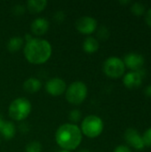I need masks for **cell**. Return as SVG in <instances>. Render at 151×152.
<instances>
[{
	"mask_svg": "<svg viewBox=\"0 0 151 152\" xmlns=\"http://www.w3.org/2000/svg\"><path fill=\"white\" fill-rule=\"evenodd\" d=\"M23 53L29 63L40 65L45 63L51 58L53 47L48 40L41 37H33L30 41L25 43Z\"/></svg>",
	"mask_w": 151,
	"mask_h": 152,
	"instance_id": "obj_1",
	"label": "cell"
},
{
	"mask_svg": "<svg viewBox=\"0 0 151 152\" xmlns=\"http://www.w3.org/2000/svg\"><path fill=\"white\" fill-rule=\"evenodd\" d=\"M83 140V134L77 125L65 123L60 126L55 132V142L64 151L77 150Z\"/></svg>",
	"mask_w": 151,
	"mask_h": 152,
	"instance_id": "obj_2",
	"label": "cell"
},
{
	"mask_svg": "<svg viewBox=\"0 0 151 152\" xmlns=\"http://www.w3.org/2000/svg\"><path fill=\"white\" fill-rule=\"evenodd\" d=\"M32 104L26 97L14 99L8 107L9 117L14 121H23L31 113Z\"/></svg>",
	"mask_w": 151,
	"mask_h": 152,
	"instance_id": "obj_3",
	"label": "cell"
},
{
	"mask_svg": "<svg viewBox=\"0 0 151 152\" xmlns=\"http://www.w3.org/2000/svg\"><path fill=\"white\" fill-rule=\"evenodd\" d=\"M104 129L103 120L96 115H88L82 121L80 130L82 134L90 139L99 137Z\"/></svg>",
	"mask_w": 151,
	"mask_h": 152,
	"instance_id": "obj_4",
	"label": "cell"
},
{
	"mask_svg": "<svg viewBox=\"0 0 151 152\" xmlns=\"http://www.w3.org/2000/svg\"><path fill=\"white\" fill-rule=\"evenodd\" d=\"M88 94V88L85 83L82 81H75L71 83L65 91V98L67 102L72 105H79L85 102Z\"/></svg>",
	"mask_w": 151,
	"mask_h": 152,
	"instance_id": "obj_5",
	"label": "cell"
},
{
	"mask_svg": "<svg viewBox=\"0 0 151 152\" xmlns=\"http://www.w3.org/2000/svg\"><path fill=\"white\" fill-rule=\"evenodd\" d=\"M102 69L108 77L117 79L125 75V66L122 59L117 56H110L103 62Z\"/></svg>",
	"mask_w": 151,
	"mask_h": 152,
	"instance_id": "obj_6",
	"label": "cell"
},
{
	"mask_svg": "<svg viewBox=\"0 0 151 152\" xmlns=\"http://www.w3.org/2000/svg\"><path fill=\"white\" fill-rule=\"evenodd\" d=\"M76 28L84 35H91L98 28V22L95 18L85 15L77 19L76 21Z\"/></svg>",
	"mask_w": 151,
	"mask_h": 152,
	"instance_id": "obj_7",
	"label": "cell"
},
{
	"mask_svg": "<svg viewBox=\"0 0 151 152\" xmlns=\"http://www.w3.org/2000/svg\"><path fill=\"white\" fill-rule=\"evenodd\" d=\"M67 86H68L66 82L62 78L58 77L48 79L44 85L46 93L52 96H60L65 94Z\"/></svg>",
	"mask_w": 151,
	"mask_h": 152,
	"instance_id": "obj_8",
	"label": "cell"
},
{
	"mask_svg": "<svg viewBox=\"0 0 151 152\" xmlns=\"http://www.w3.org/2000/svg\"><path fill=\"white\" fill-rule=\"evenodd\" d=\"M124 138L125 142L133 147L134 150L142 151L145 148V144L142 140V136L139 134V132L134 128H127L125 132Z\"/></svg>",
	"mask_w": 151,
	"mask_h": 152,
	"instance_id": "obj_9",
	"label": "cell"
},
{
	"mask_svg": "<svg viewBox=\"0 0 151 152\" xmlns=\"http://www.w3.org/2000/svg\"><path fill=\"white\" fill-rule=\"evenodd\" d=\"M124 64L126 68L130 69L132 71H139L143 69L145 59L143 55L137 53H129L124 56Z\"/></svg>",
	"mask_w": 151,
	"mask_h": 152,
	"instance_id": "obj_10",
	"label": "cell"
},
{
	"mask_svg": "<svg viewBox=\"0 0 151 152\" xmlns=\"http://www.w3.org/2000/svg\"><path fill=\"white\" fill-rule=\"evenodd\" d=\"M143 77L137 71H130L124 75L123 84L128 89H136L142 84Z\"/></svg>",
	"mask_w": 151,
	"mask_h": 152,
	"instance_id": "obj_11",
	"label": "cell"
},
{
	"mask_svg": "<svg viewBox=\"0 0 151 152\" xmlns=\"http://www.w3.org/2000/svg\"><path fill=\"white\" fill-rule=\"evenodd\" d=\"M50 28V22L46 18L37 17L31 22L30 29L31 32L36 36H43L44 35Z\"/></svg>",
	"mask_w": 151,
	"mask_h": 152,
	"instance_id": "obj_12",
	"label": "cell"
},
{
	"mask_svg": "<svg viewBox=\"0 0 151 152\" xmlns=\"http://www.w3.org/2000/svg\"><path fill=\"white\" fill-rule=\"evenodd\" d=\"M42 88V82L34 77L27 78L23 83V89L28 94H36Z\"/></svg>",
	"mask_w": 151,
	"mask_h": 152,
	"instance_id": "obj_13",
	"label": "cell"
},
{
	"mask_svg": "<svg viewBox=\"0 0 151 152\" xmlns=\"http://www.w3.org/2000/svg\"><path fill=\"white\" fill-rule=\"evenodd\" d=\"M100 48V43L99 40L92 36H88L84 39L83 42V50L86 53H96Z\"/></svg>",
	"mask_w": 151,
	"mask_h": 152,
	"instance_id": "obj_14",
	"label": "cell"
},
{
	"mask_svg": "<svg viewBox=\"0 0 151 152\" xmlns=\"http://www.w3.org/2000/svg\"><path fill=\"white\" fill-rule=\"evenodd\" d=\"M47 4L46 0H28L26 3V9L31 13H39L46 8Z\"/></svg>",
	"mask_w": 151,
	"mask_h": 152,
	"instance_id": "obj_15",
	"label": "cell"
},
{
	"mask_svg": "<svg viewBox=\"0 0 151 152\" xmlns=\"http://www.w3.org/2000/svg\"><path fill=\"white\" fill-rule=\"evenodd\" d=\"M16 134V126L13 122L6 121L4 123L3 126L0 129V134L5 140H12Z\"/></svg>",
	"mask_w": 151,
	"mask_h": 152,
	"instance_id": "obj_16",
	"label": "cell"
},
{
	"mask_svg": "<svg viewBox=\"0 0 151 152\" xmlns=\"http://www.w3.org/2000/svg\"><path fill=\"white\" fill-rule=\"evenodd\" d=\"M24 39L21 37L14 36L7 41L6 48L11 53H17L24 46Z\"/></svg>",
	"mask_w": 151,
	"mask_h": 152,
	"instance_id": "obj_17",
	"label": "cell"
},
{
	"mask_svg": "<svg viewBox=\"0 0 151 152\" xmlns=\"http://www.w3.org/2000/svg\"><path fill=\"white\" fill-rule=\"evenodd\" d=\"M131 12L135 16H138V17L139 16H142L146 12V7H145V5L142 3L135 2L131 6Z\"/></svg>",
	"mask_w": 151,
	"mask_h": 152,
	"instance_id": "obj_18",
	"label": "cell"
},
{
	"mask_svg": "<svg viewBox=\"0 0 151 152\" xmlns=\"http://www.w3.org/2000/svg\"><path fill=\"white\" fill-rule=\"evenodd\" d=\"M42 144L38 141H31L29 142L26 147L25 152H42Z\"/></svg>",
	"mask_w": 151,
	"mask_h": 152,
	"instance_id": "obj_19",
	"label": "cell"
},
{
	"mask_svg": "<svg viewBox=\"0 0 151 152\" xmlns=\"http://www.w3.org/2000/svg\"><path fill=\"white\" fill-rule=\"evenodd\" d=\"M81 118H82V112L77 109L71 110L69 113V119L70 121L69 123L71 124L77 125L79 121H81Z\"/></svg>",
	"mask_w": 151,
	"mask_h": 152,
	"instance_id": "obj_20",
	"label": "cell"
},
{
	"mask_svg": "<svg viewBox=\"0 0 151 152\" xmlns=\"http://www.w3.org/2000/svg\"><path fill=\"white\" fill-rule=\"evenodd\" d=\"M97 37L101 40H107L109 37V30L106 26H101L97 29Z\"/></svg>",
	"mask_w": 151,
	"mask_h": 152,
	"instance_id": "obj_21",
	"label": "cell"
},
{
	"mask_svg": "<svg viewBox=\"0 0 151 152\" xmlns=\"http://www.w3.org/2000/svg\"><path fill=\"white\" fill-rule=\"evenodd\" d=\"M12 12L15 16H21L26 12V6L21 4H17L12 6Z\"/></svg>",
	"mask_w": 151,
	"mask_h": 152,
	"instance_id": "obj_22",
	"label": "cell"
},
{
	"mask_svg": "<svg viewBox=\"0 0 151 152\" xmlns=\"http://www.w3.org/2000/svg\"><path fill=\"white\" fill-rule=\"evenodd\" d=\"M66 19V13L65 12L61 11V10H59V11H56L54 13H53V20L54 21H56L57 23H61L65 20Z\"/></svg>",
	"mask_w": 151,
	"mask_h": 152,
	"instance_id": "obj_23",
	"label": "cell"
},
{
	"mask_svg": "<svg viewBox=\"0 0 151 152\" xmlns=\"http://www.w3.org/2000/svg\"><path fill=\"white\" fill-rule=\"evenodd\" d=\"M142 140H143V142L145 144V147H149V148H151V127L148 128L143 135H142Z\"/></svg>",
	"mask_w": 151,
	"mask_h": 152,
	"instance_id": "obj_24",
	"label": "cell"
},
{
	"mask_svg": "<svg viewBox=\"0 0 151 152\" xmlns=\"http://www.w3.org/2000/svg\"><path fill=\"white\" fill-rule=\"evenodd\" d=\"M113 152H132L130 148L125 145H118L115 148Z\"/></svg>",
	"mask_w": 151,
	"mask_h": 152,
	"instance_id": "obj_25",
	"label": "cell"
},
{
	"mask_svg": "<svg viewBox=\"0 0 151 152\" xmlns=\"http://www.w3.org/2000/svg\"><path fill=\"white\" fill-rule=\"evenodd\" d=\"M145 21L148 26L151 27V8L145 12Z\"/></svg>",
	"mask_w": 151,
	"mask_h": 152,
	"instance_id": "obj_26",
	"label": "cell"
},
{
	"mask_svg": "<svg viewBox=\"0 0 151 152\" xmlns=\"http://www.w3.org/2000/svg\"><path fill=\"white\" fill-rule=\"evenodd\" d=\"M144 94L151 99V85H149L148 86L145 87L144 89Z\"/></svg>",
	"mask_w": 151,
	"mask_h": 152,
	"instance_id": "obj_27",
	"label": "cell"
},
{
	"mask_svg": "<svg viewBox=\"0 0 151 152\" xmlns=\"http://www.w3.org/2000/svg\"><path fill=\"white\" fill-rule=\"evenodd\" d=\"M32 38H33V37H32V35H31V34H28V33H27V34L25 35V41H26V42H28V41H30Z\"/></svg>",
	"mask_w": 151,
	"mask_h": 152,
	"instance_id": "obj_28",
	"label": "cell"
},
{
	"mask_svg": "<svg viewBox=\"0 0 151 152\" xmlns=\"http://www.w3.org/2000/svg\"><path fill=\"white\" fill-rule=\"evenodd\" d=\"M4 122H5V120H4V118H3V116H2V113L0 112V129H1V127L3 126V125H4Z\"/></svg>",
	"mask_w": 151,
	"mask_h": 152,
	"instance_id": "obj_29",
	"label": "cell"
},
{
	"mask_svg": "<svg viewBox=\"0 0 151 152\" xmlns=\"http://www.w3.org/2000/svg\"><path fill=\"white\" fill-rule=\"evenodd\" d=\"M119 3L121 4H128L131 3V1H129V0H127V1H119Z\"/></svg>",
	"mask_w": 151,
	"mask_h": 152,
	"instance_id": "obj_30",
	"label": "cell"
},
{
	"mask_svg": "<svg viewBox=\"0 0 151 152\" xmlns=\"http://www.w3.org/2000/svg\"><path fill=\"white\" fill-rule=\"evenodd\" d=\"M77 152H91L89 150H87V149H82V150H80V151H78Z\"/></svg>",
	"mask_w": 151,
	"mask_h": 152,
	"instance_id": "obj_31",
	"label": "cell"
},
{
	"mask_svg": "<svg viewBox=\"0 0 151 152\" xmlns=\"http://www.w3.org/2000/svg\"><path fill=\"white\" fill-rule=\"evenodd\" d=\"M59 152H71V151H64V150H61V151H60Z\"/></svg>",
	"mask_w": 151,
	"mask_h": 152,
	"instance_id": "obj_32",
	"label": "cell"
},
{
	"mask_svg": "<svg viewBox=\"0 0 151 152\" xmlns=\"http://www.w3.org/2000/svg\"><path fill=\"white\" fill-rule=\"evenodd\" d=\"M0 144H1V139H0Z\"/></svg>",
	"mask_w": 151,
	"mask_h": 152,
	"instance_id": "obj_33",
	"label": "cell"
}]
</instances>
